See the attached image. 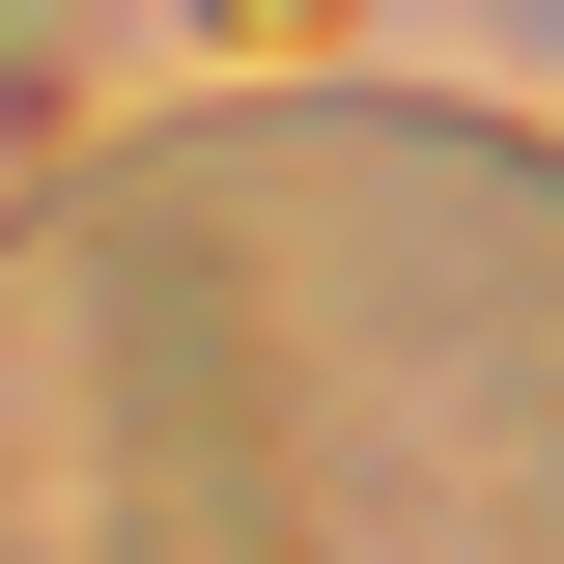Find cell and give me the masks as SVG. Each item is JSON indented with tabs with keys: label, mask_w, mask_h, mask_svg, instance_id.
Returning a JSON list of instances; mask_svg holds the SVG:
<instances>
[{
	"label": "cell",
	"mask_w": 564,
	"mask_h": 564,
	"mask_svg": "<svg viewBox=\"0 0 564 564\" xmlns=\"http://www.w3.org/2000/svg\"><path fill=\"white\" fill-rule=\"evenodd\" d=\"M198 29H226V57H311V29H339V0H198Z\"/></svg>",
	"instance_id": "cell-1"
}]
</instances>
